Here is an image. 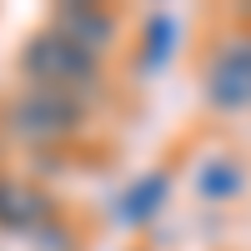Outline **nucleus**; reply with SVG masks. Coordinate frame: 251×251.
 <instances>
[{"label":"nucleus","instance_id":"7ed1b4c3","mask_svg":"<svg viewBox=\"0 0 251 251\" xmlns=\"http://www.w3.org/2000/svg\"><path fill=\"white\" fill-rule=\"evenodd\" d=\"M206 96L221 111L251 106V35H226L221 50L206 60Z\"/></svg>","mask_w":251,"mask_h":251},{"label":"nucleus","instance_id":"f257e3e1","mask_svg":"<svg viewBox=\"0 0 251 251\" xmlns=\"http://www.w3.org/2000/svg\"><path fill=\"white\" fill-rule=\"evenodd\" d=\"M20 71H25L35 86H46V91H66V96H86L96 80H100V60L86 55V50H75L71 40H60L50 25L30 35L25 40V50H20Z\"/></svg>","mask_w":251,"mask_h":251},{"label":"nucleus","instance_id":"0eeeda50","mask_svg":"<svg viewBox=\"0 0 251 251\" xmlns=\"http://www.w3.org/2000/svg\"><path fill=\"white\" fill-rule=\"evenodd\" d=\"M241 181H246L241 161H236V156H216V161H206L201 171H196V191H201L206 201H231V196L241 191Z\"/></svg>","mask_w":251,"mask_h":251},{"label":"nucleus","instance_id":"423d86ee","mask_svg":"<svg viewBox=\"0 0 251 251\" xmlns=\"http://www.w3.org/2000/svg\"><path fill=\"white\" fill-rule=\"evenodd\" d=\"M166 186H171V176H166V171L141 176L131 191L116 201V216H121V221H131V226H136V221H151V216L161 211V201H166Z\"/></svg>","mask_w":251,"mask_h":251},{"label":"nucleus","instance_id":"6e6552de","mask_svg":"<svg viewBox=\"0 0 251 251\" xmlns=\"http://www.w3.org/2000/svg\"><path fill=\"white\" fill-rule=\"evenodd\" d=\"M171 50H176V20L166 15V10H156L151 20H146V50H141V66H146V71H161L166 60H171Z\"/></svg>","mask_w":251,"mask_h":251},{"label":"nucleus","instance_id":"39448f33","mask_svg":"<svg viewBox=\"0 0 251 251\" xmlns=\"http://www.w3.org/2000/svg\"><path fill=\"white\" fill-rule=\"evenodd\" d=\"M50 221V201L46 191H35L30 181L0 176V226L5 231H35V226Z\"/></svg>","mask_w":251,"mask_h":251},{"label":"nucleus","instance_id":"f03ea898","mask_svg":"<svg viewBox=\"0 0 251 251\" xmlns=\"http://www.w3.org/2000/svg\"><path fill=\"white\" fill-rule=\"evenodd\" d=\"M80 121H86V106H80L75 96L66 91H46V86H25L10 111H5V126L30 141V146H55V141H71L80 131Z\"/></svg>","mask_w":251,"mask_h":251},{"label":"nucleus","instance_id":"20e7f679","mask_svg":"<svg viewBox=\"0 0 251 251\" xmlns=\"http://www.w3.org/2000/svg\"><path fill=\"white\" fill-rule=\"evenodd\" d=\"M50 30H55L60 40H71L75 50H86V55L100 60V50L116 40V15L100 10V5H55Z\"/></svg>","mask_w":251,"mask_h":251}]
</instances>
